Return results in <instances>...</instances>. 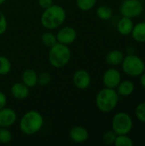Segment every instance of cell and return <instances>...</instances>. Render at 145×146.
Wrapping results in <instances>:
<instances>
[{
	"instance_id": "6da1fadb",
	"label": "cell",
	"mask_w": 145,
	"mask_h": 146,
	"mask_svg": "<svg viewBox=\"0 0 145 146\" xmlns=\"http://www.w3.org/2000/svg\"><path fill=\"white\" fill-rule=\"evenodd\" d=\"M67 17L66 10L58 4H53L44 9L40 17V23L47 30H54L60 27Z\"/></svg>"
},
{
	"instance_id": "7a4b0ae2",
	"label": "cell",
	"mask_w": 145,
	"mask_h": 146,
	"mask_svg": "<svg viewBox=\"0 0 145 146\" xmlns=\"http://www.w3.org/2000/svg\"><path fill=\"white\" fill-rule=\"evenodd\" d=\"M43 115L35 110H31L26 112L21 117L19 127L25 135L32 136L38 133L44 126Z\"/></svg>"
},
{
	"instance_id": "3957f363",
	"label": "cell",
	"mask_w": 145,
	"mask_h": 146,
	"mask_svg": "<svg viewBox=\"0 0 145 146\" xmlns=\"http://www.w3.org/2000/svg\"><path fill=\"white\" fill-rule=\"evenodd\" d=\"M120 96L115 89L105 87L101 89L96 96V106L102 113H110L118 105Z\"/></svg>"
},
{
	"instance_id": "277c9868",
	"label": "cell",
	"mask_w": 145,
	"mask_h": 146,
	"mask_svg": "<svg viewBox=\"0 0 145 146\" xmlns=\"http://www.w3.org/2000/svg\"><path fill=\"white\" fill-rule=\"evenodd\" d=\"M48 59L50 65L56 68H62L67 66L71 59V50L68 45L57 42L50 48Z\"/></svg>"
},
{
	"instance_id": "5b68a950",
	"label": "cell",
	"mask_w": 145,
	"mask_h": 146,
	"mask_svg": "<svg viewBox=\"0 0 145 146\" xmlns=\"http://www.w3.org/2000/svg\"><path fill=\"white\" fill-rule=\"evenodd\" d=\"M122 71L130 77H139L145 71L144 61L135 54H127L121 62Z\"/></svg>"
},
{
	"instance_id": "8992f818",
	"label": "cell",
	"mask_w": 145,
	"mask_h": 146,
	"mask_svg": "<svg viewBox=\"0 0 145 146\" xmlns=\"http://www.w3.org/2000/svg\"><path fill=\"white\" fill-rule=\"evenodd\" d=\"M112 130L117 134H129L133 128V120L126 112L116 113L111 121Z\"/></svg>"
},
{
	"instance_id": "52a82bcc",
	"label": "cell",
	"mask_w": 145,
	"mask_h": 146,
	"mask_svg": "<svg viewBox=\"0 0 145 146\" xmlns=\"http://www.w3.org/2000/svg\"><path fill=\"white\" fill-rule=\"evenodd\" d=\"M119 11L121 16L134 19L139 17L144 11V5L141 0H123Z\"/></svg>"
},
{
	"instance_id": "ba28073f",
	"label": "cell",
	"mask_w": 145,
	"mask_h": 146,
	"mask_svg": "<svg viewBox=\"0 0 145 146\" xmlns=\"http://www.w3.org/2000/svg\"><path fill=\"white\" fill-rule=\"evenodd\" d=\"M121 80V74L115 67H110L103 73V83L105 87L115 89Z\"/></svg>"
},
{
	"instance_id": "9c48e42d",
	"label": "cell",
	"mask_w": 145,
	"mask_h": 146,
	"mask_svg": "<svg viewBox=\"0 0 145 146\" xmlns=\"http://www.w3.org/2000/svg\"><path fill=\"white\" fill-rule=\"evenodd\" d=\"M57 42L65 45L72 44L77 38V32L73 27L66 26L61 27L56 34Z\"/></svg>"
},
{
	"instance_id": "30bf717a",
	"label": "cell",
	"mask_w": 145,
	"mask_h": 146,
	"mask_svg": "<svg viewBox=\"0 0 145 146\" xmlns=\"http://www.w3.org/2000/svg\"><path fill=\"white\" fill-rule=\"evenodd\" d=\"M73 83L79 90L87 89L91 83V76L85 69H78L73 75Z\"/></svg>"
},
{
	"instance_id": "8fae6325",
	"label": "cell",
	"mask_w": 145,
	"mask_h": 146,
	"mask_svg": "<svg viewBox=\"0 0 145 146\" xmlns=\"http://www.w3.org/2000/svg\"><path fill=\"white\" fill-rule=\"evenodd\" d=\"M17 115L15 111L11 108L6 106L0 110V127L9 128L16 121Z\"/></svg>"
},
{
	"instance_id": "7c38bea8",
	"label": "cell",
	"mask_w": 145,
	"mask_h": 146,
	"mask_svg": "<svg viewBox=\"0 0 145 146\" xmlns=\"http://www.w3.org/2000/svg\"><path fill=\"white\" fill-rule=\"evenodd\" d=\"M68 136L73 142L77 144H82L88 140L89 132L84 127L74 126L69 130Z\"/></svg>"
},
{
	"instance_id": "4fadbf2b",
	"label": "cell",
	"mask_w": 145,
	"mask_h": 146,
	"mask_svg": "<svg viewBox=\"0 0 145 146\" xmlns=\"http://www.w3.org/2000/svg\"><path fill=\"white\" fill-rule=\"evenodd\" d=\"M29 87H27L24 83L22 82H16L14 83L10 87V93L12 97L17 100H24L26 99L29 94Z\"/></svg>"
},
{
	"instance_id": "5bb4252c",
	"label": "cell",
	"mask_w": 145,
	"mask_h": 146,
	"mask_svg": "<svg viewBox=\"0 0 145 146\" xmlns=\"http://www.w3.org/2000/svg\"><path fill=\"white\" fill-rule=\"evenodd\" d=\"M133 27H134L133 19L122 16L117 22L116 29L121 35L127 36V35H131Z\"/></svg>"
},
{
	"instance_id": "9a60e30c",
	"label": "cell",
	"mask_w": 145,
	"mask_h": 146,
	"mask_svg": "<svg viewBox=\"0 0 145 146\" xmlns=\"http://www.w3.org/2000/svg\"><path fill=\"white\" fill-rule=\"evenodd\" d=\"M125 57V54L119 50H112L109 51L105 56V61L107 64L110 67H117L121 64L123 59Z\"/></svg>"
},
{
	"instance_id": "2e32d148",
	"label": "cell",
	"mask_w": 145,
	"mask_h": 146,
	"mask_svg": "<svg viewBox=\"0 0 145 146\" xmlns=\"http://www.w3.org/2000/svg\"><path fill=\"white\" fill-rule=\"evenodd\" d=\"M115 90L120 97H129L134 92L135 85L132 80H121Z\"/></svg>"
},
{
	"instance_id": "e0dca14e",
	"label": "cell",
	"mask_w": 145,
	"mask_h": 146,
	"mask_svg": "<svg viewBox=\"0 0 145 146\" xmlns=\"http://www.w3.org/2000/svg\"><path fill=\"white\" fill-rule=\"evenodd\" d=\"M21 82L27 87L32 88L38 85V74L32 68H27L21 74Z\"/></svg>"
},
{
	"instance_id": "ac0fdd59",
	"label": "cell",
	"mask_w": 145,
	"mask_h": 146,
	"mask_svg": "<svg viewBox=\"0 0 145 146\" xmlns=\"http://www.w3.org/2000/svg\"><path fill=\"white\" fill-rule=\"evenodd\" d=\"M131 36L137 43H145V21L134 24Z\"/></svg>"
},
{
	"instance_id": "d6986e66",
	"label": "cell",
	"mask_w": 145,
	"mask_h": 146,
	"mask_svg": "<svg viewBox=\"0 0 145 146\" xmlns=\"http://www.w3.org/2000/svg\"><path fill=\"white\" fill-rule=\"evenodd\" d=\"M97 16L103 21H109L113 16V10L108 5H100L96 10Z\"/></svg>"
},
{
	"instance_id": "ffe728a7",
	"label": "cell",
	"mask_w": 145,
	"mask_h": 146,
	"mask_svg": "<svg viewBox=\"0 0 145 146\" xmlns=\"http://www.w3.org/2000/svg\"><path fill=\"white\" fill-rule=\"evenodd\" d=\"M41 41L44 46L50 48L51 46H53L54 44L57 43V38L55 33L50 31H47L41 35Z\"/></svg>"
},
{
	"instance_id": "44dd1931",
	"label": "cell",
	"mask_w": 145,
	"mask_h": 146,
	"mask_svg": "<svg viewBox=\"0 0 145 146\" xmlns=\"http://www.w3.org/2000/svg\"><path fill=\"white\" fill-rule=\"evenodd\" d=\"M134 145L133 140L129 134H120L116 136L114 145L115 146H132Z\"/></svg>"
},
{
	"instance_id": "7402d4cb",
	"label": "cell",
	"mask_w": 145,
	"mask_h": 146,
	"mask_svg": "<svg viewBox=\"0 0 145 146\" xmlns=\"http://www.w3.org/2000/svg\"><path fill=\"white\" fill-rule=\"evenodd\" d=\"M97 0H76L77 7L82 11H89L92 9Z\"/></svg>"
},
{
	"instance_id": "603a6c76",
	"label": "cell",
	"mask_w": 145,
	"mask_h": 146,
	"mask_svg": "<svg viewBox=\"0 0 145 146\" xmlns=\"http://www.w3.org/2000/svg\"><path fill=\"white\" fill-rule=\"evenodd\" d=\"M11 70V62L5 56H0V75H6Z\"/></svg>"
},
{
	"instance_id": "cb8c5ba5",
	"label": "cell",
	"mask_w": 145,
	"mask_h": 146,
	"mask_svg": "<svg viewBox=\"0 0 145 146\" xmlns=\"http://www.w3.org/2000/svg\"><path fill=\"white\" fill-rule=\"evenodd\" d=\"M12 133L7 127H0V143L9 144L12 140Z\"/></svg>"
},
{
	"instance_id": "d4e9b609",
	"label": "cell",
	"mask_w": 145,
	"mask_h": 146,
	"mask_svg": "<svg viewBox=\"0 0 145 146\" xmlns=\"http://www.w3.org/2000/svg\"><path fill=\"white\" fill-rule=\"evenodd\" d=\"M135 116L139 121L145 123V101L137 105L135 109Z\"/></svg>"
},
{
	"instance_id": "484cf974",
	"label": "cell",
	"mask_w": 145,
	"mask_h": 146,
	"mask_svg": "<svg viewBox=\"0 0 145 146\" xmlns=\"http://www.w3.org/2000/svg\"><path fill=\"white\" fill-rule=\"evenodd\" d=\"M117 134L113 131H107L106 133H104V134L103 135V141L105 145H112L115 144V139H116Z\"/></svg>"
},
{
	"instance_id": "4316f807",
	"label": "cell",
	"mask_w": 145,
	"mask_h": 146,
	"mask_svg": "<svg viewBox=\"0 0 145 146\" xmlns=\"http://www.w3.org/2000/svg\"><path fill=\"white\" fill-rule=\"evenodd\" d=\"M51 80V75L48 72H42L38 74V85L41 86H45L50 84Z\"/></svg>"
},
{
	"instance_id": "83f0119b",
	"label": "cell",
	"mask_w": 145,
	"mask_h": 146,
	"mask_svg": "<svg viewBox=\"0 0 145 146\" xmlns=\"http://www.w3.org/2000/svg\"><path fill=\"white\" fill-rule=\"evenodd\" d=\"M8 28V21L6 19L5 15L0 10V35L3 34Z\"/></svg>"
},
{
	"instance_id": "f1b7e54d",
	"label": "cell",
	"mask_w": 145,
	"mask_h": 146,
	"mask_svg": "<svg viewBox=\"0 0 145 146\" xmlns=\"http://www.w3.org/2000/svg\"><path fill=\"white\" fill-rule=\"evenodd\" d=\"M38 3L39 7L43 9H45L54 4L53 0H38Z\"/></svg>"
},
{
	"instance_id": "f546056e",
	"label": "cell",
	"mask_w": 145,
	"mask_h": 146,
	"mask_svg": "<svg viewBox=\"0 0 145 146\" xmlns=\"http://www.w3.org/2000/svg\"><path fill=\"white\" fill-rule=\"evenodd\" d=\"M7 104V98L6 95L0 91V110L4 108Z\"/></svg>"
},
{
	"instance_id": "4dcf8cb0",
	"label": "cell",
	"mask_w": 145,
	"mask_h": 146,
	"mask_svg": "<svg viewBox=\"0 0 145 146\" xmlns=\"http://www.w3.org/2000/svg\"><path fill=\"white\" fill-rule=\"evenodd\" d=\"M140 77V84L145 89V71L139 76Z\"/></svg>"
},
{
	"instance_id": "1f68e13d",
	"label": "cell",
	"mask_w": 145,
	"mask_h": 146,
	"mask_svg": "<svg viewBox=\"0 0 145 146\" xmlns=\"http://www.w3.org/2000/svg\"><path fill=\"white\" fill-rule=\"evenodd\" d=\"M5 2H6V0H0V5L3 4V3H4Z\"/></svg>"
}]
</instances>
